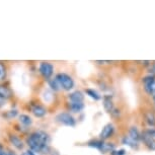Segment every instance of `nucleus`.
<instances>
[{"label": "nucleus", "mask_w": 155, "mask_h": 155, "mask_svg": "<svg viewBox=\"0 0 155 155\" xmlns=\"http://www.w3.org/2000/svg\"><path fill=\"white\" fill-rule=\"evenodd\" d=\"M39 71L43 75L44 78H46L47 80H50V78L52 77L54 72V66L48 62H41L39 66Z\"/></svg>", "instance_id": "obj_5"}, {"label": "nucleus", "mask_w": 155, "mask_h": 155, "mask_svg": "<svg viewBox=\"0 0 155 155\" xmlns=\"http://www.w3.org/2000/svg\"><path fill=\"white\" fill-rule=\"evenodd\" d=\"M144 121L150 128H155V114L148 110L144 114Z\"/></svg>", "instance_id": "obj_12"}, {"label": "nucleus", "mask_w": 155, "mask_h": 155, "mask_svg": "<svg viewBox=\"0 0 155 155\" xmlns=\"http://www.w3.org/2000/svg\"><path fill=\"white\" fill-rule=\"evenodd\" d=\"M3 150V147H2V145H0V151Z\"/></svg>", "instance_id": "obj_33"}, {"label": "nucleus", "mask_w": 155, "mask_h": 155, "mask_svg": "<svg viewBox=\"0 0 155 155\" xmlns=\"http://www.w3.org/2000/svg\"><path fill=\"white\" fill-rule=\"evenodd\" d=\"M143 87H144L145 92L148 95L154 97L155 96V76L154 75H146L142 78Z\"/></svg>", "instance_id": "obj_3"}, {"label": "nucleus", "mask_w": 155, "mask_h": 155, "mask_svg": "<svg viewBox=\"0 0 155 155\" xmlns=\"http://www.w3.org/2000/svg\"><path fill=\"white\" fill-rule=\"evenodd\" d=\"M19 122L21 123L23 126H25V127H28V126H31L33 124V120H31V117L28 115H20Z\"/></svg>", "instance_id": "obj_20"}, {"label": "nucleus", "mask_w": 155, "mask_h": 155, "mask_svg": "<svg viewBox=\"0 0 155 155\" xmlns=\"http://www.w3.org/2000/svg\"><path fill=\"white\" fill-rule=\"evenodd\" d=\"M153 101H154V104H155V96H154V97H153Z\"/></svg>", "instance_id": "obj_34"}, {"label": "nucleus", "mask_w": 155, "mask_h": 155, "mask_svg": "<svg viewBox=\"0 0 155 155\" xmlns=\"http://www.w3.org/2000/svg\"><path fill=\"white\" fill-rule=\"evenodd\" d=\"M143 132L145 134H147L148 136L152 137V138L155 139V128H147L145 130H143Z\"/></svg>", "instance_id": "obj_22"}, {"label": "nucleus", "mask_w": 155, "mask_h": 155, "mask_svg": "<svg viewBox=\"0 0 155 155\" xmlns=\"http://www.w3.org/2000/svg\"><path fill=\"white\" fill-rule=\"evenodd\" d=\"M49 85L50 87H51L52 89L54 90V91H58V90L60 89V84L59 82L56 80V79H51V80H49Z\"/></svg>", "instance_id": "obj_21"}, {"label": "nucleus", "mask_w": 155, "mask_h": 155, "mask_svg": "<svg viewBox=\"0 0 155 155\" xmlns=\"http://www.w3.org/2000/svg\"><path fill=\"white\" fill-rule=\"evenodd\" d=\"M69 99L72 102H83L84 101V94L80 90H75L69 94Z\"/></svg>", "instance_id": "obj_10"}, {"label": "nucleus", "mask_w": 155, "mask_h": 155, "mask_svg": "<svg viewBox=\"0 0 155 155\" xmlns=\"http://www.w3.org/2000/svg\"><path fill=\"white\" fill-rule=\"evenodd\" d=\"M148 74L155 76V62H152L151 65L148 67Z\"/></svg>", "instance_id": "obj_25"}, {"label": "nucleus", "mask_w": 155, "mask_h": 155, "mask_svg": "<svg viewBox=\"0 0 155 155\" xmlns=\"http://www.w3.org/2000/svg\"><path fill=\"white\" fill-rule=\"evenodd\" d=\"M128 136L130 137L131 139H133L134 141H136V142H138V143L141 142L142 134H141V132H140L139 129L137 128L136 126H132V127H130V129H129Z\"/></svg>", "instance_id": "obj_9"}, {"label": "nucleus", "mask_w": 155, "mask_h": 155, "mask_svg": "<svg viewBox=\"0 0 155 155\" xmlns=\"http://www.w3.org/2000/svg\"><path fill=\"white\" fill-rule=\"evenodd\" d=\"M11 95H12V92H11V90L8 87L4 85H0V98L8 99L11 97Z\"/></svg>", "instance_id": "obj_17"}, {"label": "nucleus", "mask_w": 155, "mask_h": 155, "mask_svg": "<svg viewBox=\"0 0 155 155\" xmlns=\"http://www.w3.org/2000/svg\"><path fill=\"white\" fill-rule=\"evenodd\" d=\"M55 79L59 82L60 86L62 87L64 90H66V91L71 90L75 85V82H74V80H73V78L70 75L66 74V73H58L56 75V77H55Z\"/></svg>", "instance_id": "obj_2"}, {"label": "nucleus", "mask_w": 155, "mask_h": 155, "mask_svg": "<svg viewBox=\"0 0 155 155\" xmlns=\"http://www.w3.org/2000/svg\"><path fill=\"white\" fill-rule=\"evenodd\" d=\"M120 114H121V113H120V110L116 109V107H115V109H114V110H112L110 115H112L113 117H115V118H118V117L120 116Z\"/></svg>", "instance_id": "obj_26"}, {"label": "nucleus", "mask_w": 155, "mask_h": 155, "mask_svg": "<svg viewBox=\"0 0 155 155\" xmlns=\"http://www.w3.org/2000/svg\"><path fill=\"white\" fill-rule=\"evenodd\" d=\"M104 141H102L101 139H93L91 141H89L87 143V145H88V147H91V148H95L97 149V150H101L102 144H104Z\"/></svg>", "instance_id": "obj_19"}, {"label": "nucleus", "mask_w": 155, "mask_h": 155, "mask_svg": "<svg viewBox=\"0 0 155 155\" xmlns=\"http://www.w3.org/2000/svg\"><path fill=\"white\" fill-rule=\"evenodd\" d=\"M21 155H36V154H35L34 152L31 151H31L28 150V151H25V152H23V153H22Z\"/></svg>", "instance_id": "obj_30"}, {"label": "nucleus", "mask_w": 155, "mask_h": 155, "mask_svg": "<svg viewBox=\"0 0 155 155\" xmlns=\"http://www.w3.org/2000/svg\"><path fill=\"white\" fill-rule=\"evenodd\" d=\"M114 133H115V126L112 123H109L101 129V133H99V139L102 141H107L114 135Z\"/></svg>", "instance_id": "obj_6"}, {"label": "nucleus", "mask_w": 155, "mask_h": 155, "mask_svg": "<svg viewBox=\"0 0 155 155\" xmlns=\"http://www.w3.org/2000/svg\"><path fill=\"white\" fill-rule=\"evenodd\" d=\"M9 141H10L11 144H12L16 149H18V150H21V149L23 148V143L17 136L9 135Z\"/></svg>", "instance_id": "obj_15"}, {"label": "nucleus", "mask_w": 155, "mask_h": 155, "mask_svg": "<svg viewBox=\"0 0 155 155\" xmlns=\"http://www.w3.org/2000/svg\"><path fill=\"white\" fill-rule=\"evenodd\" d=\"M0 155H15V154H13L12 152H9V151L2 150V151H0Z\"/></svg>", "instance_id": "obj_29"}, {"label": "nucleus", "mask_w": 155, "mask_h": 155, "mask_svg": "<svg viewBox=\"0 0 155 155\" xmlns=\"http://www.w3.org/2000/svg\"><path fill=\"white\" fill-rule=\"evenodd\" d=\"M31 112H33V114L37 118H43V117H45L47 115L46 107H44L41 104H35L33 109H31Z\"/></svg>", "instance_id": "obj_11"}, {"label": "nucleus", "mask_w": 155, "mask_h": 155, "mask_svg": "<svg viewBox=\"0 0 155 155\" xmlns=\"http://www.w3.org/2000/svg\"><path fill=\"white\" fill-rule=\"evenodd\" d=\"M115 149H116V145L114 144V143L104 141L99 151H101L102 154H106V153H110V152H113Z\"/></svg>", "instance_id": "obj_14"}, {"label": "nucleus", "mask_w": 155, "mask_h": 155, "mask_svg": "<svg viewBox=\"0 0 155 155\" xmlns=\"http://www.w3.org/2000/svg\"><path fill=\"white\" fill-rule=\"evenodd\" d=\"M85 93H86V95H88L90 98L94 99V101H101V99L102 98V96L93 88H86Z\"/></svg>", "instance_id": "obj_18"}, {"label": "nucleus", "mask_w": 155, "mask_h": 155, "mask_svg": "<svg viewBox=\"0 0 155 155\" xmlns=\"http://www.w3.org/2000/svg\"><path fill=\"white\" fill-rule=\"evenodd\" d=\"M28 145L33 152L48 153L50 150V136L44 131H36L31 133L27 139Z\"/></svg>", "instance_id": "obj_1"}, {"label": "nucleus", "mask_w": 155, "mask_h": 155, "mask_svg": "<svg viewBox=\"0 0 155 155\" xmlns=\"http://www.w3.org/2000/svg\"><path fill=\"white\" fill-rule=\"evenodd\" d=\"M56 121L60 123L61 125L67 126V127H75L76 125V120L74 119L70 113H60L56 116Z\"/></svg>", "instance_id": "obj_4"}, {"label": "nucleus", "mask_w": 155, "mask_h": 155, "mask_svg": "<svg viewBox=\"0 0 155 155\" xmlns=\"http://www.w3.org/2000/svg\"><path fill=\"white\" fill-rule=\"evenodd\" d=\"M110 155H126L127 154V151L125 149H115L113 152L110 153Z\"/></svg>", "instance_id": "obj_23"}, {"label": "nucleus", "mask_w": 155, "mask_h": 155, "mask_svg": "<svg viewBox=\"0 0 155 155\" xmlns=\"http://www.w3.org/2000/svg\"><path fill=\"white\" fill-rule=\"evenodd\" d=\"M96 63L97 64H106V63H112L110 61H99V60H97V61H95Z\"/></svg>", "instance_id": "obj_31"}, {"label": "nucleus", "mask_w": 155, "mask_h": 155, "mask_svg": "<svg viewBox=\"0 0 155 155\" xmlns=\"http://www.w3.org/2000/svg\"><path fill=\"white\" fill-rule=\"evenodd\" d=\"M141 136V142H143V144L146 146V148L150 151H155V139L152 137L148 136L147 134H145L144 132H142Z\"/></svg>", "instance_id": "obj_7"}, {"label": "nucleus", "mask_w": 155, "mask_h": 155, "mask_svg": "<svg viewBox=\"0 0 155 155\" xmlns=\"http://www.w3.org/2000/svg\"><path fill=\"white\" fill-rule=\"evenodd\" d=\"M16 115H17V112H16L15 110H10V112L6 115V117H8V118L10 119V118H14V117H15Z\"/></svg>", "instance_id": "obj_28"}, {"label": "nucleus", "mask_w": 155, "mask_h": 155, "mask_svg": "<svg viewBox=\"0 0 155 155\" xmlns=\"http://www.w3.org/2000/svg\"><path fill=\"white\" fill-rule=\"evenodd\" d=\"M137 63H139V64H141V65H143V66H145V67H149L151 65V61H138Z\"/></svg>", "instance_id": "obj_27"}, {"label": "nucleus", "mask_w": 155, "mask_h": 155, "mask_svg": "<svg viewBox=\"0 0 155 155\" xmlns=\"http://www.w3.org/2000/svg\"><path fill=\"white\" fill-rule=\"evenodd\" d=\"M69 109L73 113H80L84 109L83 102H69Z\"/></svg>", "instance_id": "obj_16"}, {"label": "nucleus", "mask_w": 155, "mask_h": 155, "mask_svg": "<svg viewBox=\"0 0 155 155\" xmlns=\"http://www.w3.org/2000/svg\"><path fill=\"white\" fill-rule=\"evenodd\" d=\"M122 144L123 145H127L128 147L132 148V149H137L139 147V144L140 143L134 141L133 139H131L129 136H124L122 138Z\"/></svg>", "instance_id": "obj_13"}, {"label": "nucleus", "mask_w": 155, "mask_h": 155, "mask_svg": "<svg viewBox=\"0 0 155 155\" xmlns=\"http://www.w3.org/2000/svg\"><path fill=\"white\" fill-rule=\"evenodd\" d=\"M4 104V99H2V98H0V107H1Z\"/></svg>", "instance_id": "obj_32"}, {"label": "nucleus", "mask_w": 155, "mask_h": 155, "mask_svg": "<svg viewBox=\"0 0 155 155\" xmlns=\"http://www.w3.org/2000/svg\"><path fill=\"white\" fill-rule=\"evenodd\" d=\"M102 104H104V109L107 113H112V110L115 109L113 101V95L106 94L102 96Z\"/></svg>", "instance_id": "obj_8"}, {"label": "nucleus", "mask_w": 155, "mask_h": 155, "mask_svg": "<svg viewBox=\"0 0 155 155\" xmlns=\"http://www.w3.org/2000/svg\"><path fill=\"white\" fill-rule=\"evenodd\" d=\"M6 75V71H5V67L0 63V80H3Z\"/></svg>", "instance_id": "obj_24"}]
</instances>
